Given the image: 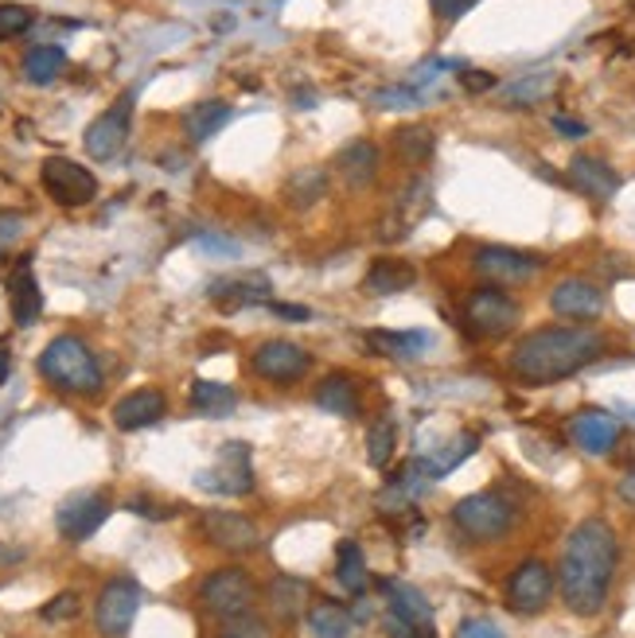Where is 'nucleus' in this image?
Wrapping results in <instances>:
<instances>
[{"mask_svg": "<svg viewBox=\"0 0 635 638\" xmlns=\"http://www.w3.org/2000/svg\"><path fill=\"white\" fill-rule=\"evenodd\" d=\"M620 545L609 522L589 518L569 534L561 553V600L573 615H597L609 600V584L616 577Z\"/></svg>", "mask_w": 635, "mask_h": 638, "instance_id": "nucleus-1", "label": "nucleus"}, {"mask_svg": "<svg viewBox=\"0 0 635 638\" xmlns=\"http://www.w3.org/2000/svg\"><path fill=\"white\" fill-rule=\"evenodd\" d=\"M601 355L604 339L589 327H538L526 339H519L511 370L526 385H554L561 378H573Z\"/></svg>", "mask_w": 635, "mask_h": 638, "instance_id": "nucleus-2", "label": "nucleus"}, {"mask_svg": "<svg viewBox=\"0 0 635 638\" xmlns=\"http://www.w3.org/2000/svg\"><path fill=\"white\" fill-rule=\"evenodd\" d=\"M40 374L67 393H98L102 390V370H98L94 355L78 335H59L44 347L40 355Z\"/></svg>", "mask_w": 635, "mask_h": 638, "instance_id": "nucleus-3", "label": "nucleus"}, {"mask_svg": "<svg viewBox=\"0 0 635 638\" xmlns=\"http://www.w3.org/2000/svg\"><path fill=\"white\" fill-rule=\"evenodd\" d=\"M453 522L460 534H468L472 541H499L506 529L515 526V511L506 499L491 491H480V494H468L460 503L453 506Z\"/></svg>", "mask_w": 635, "mask_h": 638, "instance_id": "nucleus-4", "label": "nucleus"}, {"mask_svg": "<svg viewBox=\"0 0 635 638\" xmlns=\"http://www.w3.org/2000/svg\"><path fill=\"white\" fill-rule=\"evenodd\" d=\"M199 604L215 619H234V615L254 612L258 604V584L242 569H219L199 584Z\"/></svg>", "mask_w": 635, "mask_h": 638, "instance_id": "nucleus-5", "label": "nucleus"}, {"mask_svg": "<svg viewBox=\"0 0 635 638\" xmlns=\"http://www.w3.org/2000/svg\"><path fill=\"white\" fill-rule=\"evenodd\" d=\"M40 183L59 206H87L98 195V179L90 168L67 160V156H47L40 164Z\"/></svg>", "mask_w": 635, "mask_h": 638, "instance_id": "nucleus-6", "label": "nucleus"}, {"mask_svg": "<svg viewBox=\"0 0 635 638\" xmlns=\"http://www.w3.org/2000/svg\"><path fill=\"white\" fill-rule=\"evenodd\" d=\"M464 324H468L472 335H480V339H499V335H506L519 324V304L503 289L483 284L464 304Z\"/></svg>", "mask_w": 635, "mask_h": 638, "instance_id": "nucleus-7", "label": "nucleus"}, {"mask_svg": "<svg viewBox=\"0 0 635 638\" xmlns=\"http://www.w3.org/2000/svg\"><path fill=\"white\" fill-rule=\"evenodd\" d=\"M133 94H137V90L121 94L118 105L98 113V117L87 125V136H82V141H87V153L94 156V160H113V156L125 148V141H130V125H133Z\"/></svg>", "mask_w": 635, "mask_h": 638, "instance_id": "nucleus-8", "label": "nucleus"}, {"mask_svg": "<svg viewBox=\"0 0 635 638\" xmlns=\"http://www.w3.org/2000/svg\"><path fill=\"white\" fill-rule=\"evenodd\" d=\"M141 612V587L133 580H110L94 607V623L105 638H125Z\"/></svg>", "mask_w": 635, "mask_h": 638, "instance_id": "nucleus-9", "label": "nucleus"}, {"mask_svg": "<svg viewBox=\"0 0 635 638\" xmlns=\"http://www.w3.org/2000/svg\"><path fill=\"white\" fill-rule=\"evenodd\" d=\"M203 491H215V494H231V499H238V494H249L254 491V468H249V448L242 440H231L223 451H219V460L211 471H203V475L196 479Z\"/></svg>", "mask_w": 635, "mask_h": 638, "instance_id": "nucleus-10", "label": "nucleus"}, {"mask_svg": "<svg viewBox=\"0 0 635 638\" xmlns=\"http://www.w3.org/2000/svg\"><path fill=\"white\" fill-rule=\"evenodd\" d=\"M110 518V499L102 491H82V494H70L67 503L59 506L55 514V526L67 541H87L102 529V522Z\"/></svg>", "mask_w": 635, "mask_h": 638, "instance_id": "nucleus-11", "label": "nucleus"}, {"mask_svg": "<svg viewBox=\"0 0 635 638\" xmlns=\"http://www.w3.org/2000/svg\"><path fill=\"white\" fill-rule=\"evenodd\" d=\"M199 529H203V537L215 549H223V553H254L261 541L258 526L246 518V514H234V511H207L203 518H199Z\"/></svg>", "mask_w": 635, "mask_h": 638, "instance_id": "nucleus-12", "label": "nucleus"}, {"mask_svg": "<svg viewBox=\"0 0 635 638\" xmlns=\"http://www.w3.org/2000/svg\"><path fill=\"white\" fill-rule=\"evenodd\" d=\"M309 367H312L309 350L297 347V343L269 339V343H261V347L254 350V370H258L261 378H269V382H277V385L301 382V378L309 374Z\"/></svg>", "mask_w": 635, "mask_h": 638, "instance_id": "nucleus-13", "label": "nucleus"}, {"mask_svg": "<svg viewBox=\"0 0 635 638\" xmlns=\"http://www.w3.org/2000/svg\"><path fill=\"white\" fill-rule=\"evenodd\" d=\"M472 265L491 284H526L542 269V257L519 254V249H506V246H483L476 249Z\"/></svg>", "mask_w": 635, "mask_h": 638, "instance_id": "nucleus-14", "label": "nucleus"}, {"mask_svg": "<svg viewBox=\"0 0 635 638\" xmlns=\"http://www.w3.org/2000/svg\"><path fill=\"white\" fill-rule=\"evenodd\" d=\"M554 596V572L542 561H523L506 580V600L519 615H538Z\"/></svg>", "mask_w": 635, "mask_h": 638, "instance_id": "nucleus-15", "label": "nucleus"}, {"mask_svg": "<svg viewBox=\"0 0 635 638\" xmlns=\"http://www.w3.org/2000/svg\"><path fill=\"white\" fill-rule=\"evenodd\" d=\"M168 413V398L160 390H133L113 405V425L121 433H137V428H148Z\"/></svg>", "mask_w": 635, "mask_h": 638, "instance_id": "nucleus-16", "label": "nucleus"}, {"mask_svg": "<svg viewBox=\"0 0 635 638\" xmlns=\"http://www.w3.org/2000/svg\"><path fill=\"white\" fill-rule=\"evenodd\" d=\"M569 433H573V444L581 451H589V456H609V451L616 448L620 425H616V417H609L601 408H584V413L573 417Z\"/></svg>", "mask_w": 635, "mask_h": 638, "instance_id": "nucleus-17", "label": "nucleus"}, {"mask_svg": "<svg viewBox=\"0 0 635 638\" xmlns=\"http://www.w3.org/2000/svg\"><path fill=\"white\" fill-rule=\"evenodd\" d=\"M549 307L558 315H566V320H592V315H601L604 296L592 281L569 277V281H561L558 289L549 292Z\"/></svg>", "mask_w": 635, "mask_h": 638, "instance_id": "nucleus-18", "label": "nucleus"}, {"mask_svg": "<svg viewBox=\"0 0 635 638\" xmlns=\"http://www.w3.org/2000/svg\"><path fill=\"white\" fill-rule=\"evenodd\" d=\"M569 183H573L581 195L597 199V203H609L620 191V176L597 156H573L569 160Z\"/></svg>", "mask_w": 635, "mask_h": 638, "instance_id": "nucleus-19", "label": "nucleus"}, {"mask_svg": "<svg viewBox=\"0 0 635 638\" xmlns=\"http://www.w3.org/2000/svg\"><path fill=\"white\" fill-rule=\"evenodd\" d=\"M9 304H12V320L20 327H32L40 315H44V292L32 277V261H20V269L9 277Z\"/></svg>", "mask_w": 635, "mask_h": 638, "instance_id": "nucleus-20", "label": "nucleus"}, {"mask_svg": "<svg viewBox=\"0 0 635 638\" xmlns=\"http://www.w3.org/2000/svg\"><path fill=\"white\" fill-rule=\"evenodd\" d=\"M335 171H339V179H344L352 191L370 188L378 176V148L370 145V141H352L344 153L335 156Z\"/></svg>", "mask_w": 635, "mask_h": 638, "instance_id": "nucleus-21", "label": "nucleus"}, {"mask_svg": "<svg viewBox=\"0 0 635 638\" xmlns=\"http://www.w3.org/2000/svg\"><path fill=\"white\" fill-rule=\"evenodd\" d=\"M382 592H387L390 615L413 623V627H433V604L413 584H405V580H382Z\"/></svg>", "mask_w": 635, "mask_h": 638, "instance_id": "nucleus-22", "label": "nucleus"}, {"mask_svg": "<svg viewBox=\"0 0 635 638\" xmlns=\"http://www.w3.org/2000/svg\"><path fill=\"white\" fill-rule=\"evenodd\" d=\"M211 300L226 312L234 307H254V304H269V281L258 277V272H246V277H234V281H219L211 289Z\"/></svg>", "mask_w": 635, "mask_h": 638, "instance_id": "nucleus-23", "label": "nucleus"}, {"mask_svg": "<svg viewBox=\"0 0 635 638\" xmlns=\"http://www.w3.org/2000/svg\"><path fill=\"white\" fill-rule=\"evenodd\" d=\"M231 117H234L231 105L211 98V102H199L183 113V133H188L191 145H203V141H211L223 125H231Z\"/></svg>", "mask_w": 635, "mask_h": 638, "instance_id": "nucleus-24", "label": "nucleus"}, {"mask_svg": "<svg viewBox=\"0 0 635 638\" xmlns=\"http://www.w3.org/2000/svg\"><path fill=\"white\" fill-rule=\"evenodd\" d=\"M316 405L335 417H359V390L347 374H327L316 390Z\"/></svg>", "mask_w": 635, "mask_h": 638, "instance_id": "nucleus-25", "label": "nucleus"}, {"mask_svg": "<svg viewBox=\"0 0 635 638\" xmlns=\"http://www.w3.org/2000/svg\"><path fill=\"white\" fill-rule=\"evenodd\" d=\"M191 408H196L199 417H231L234 405H238V393L231 390V385L223 382H207V378H199V382H191Z\"/></svg>", "mask_w": 635, "mask_h": 638, "instance_id": "nucleus-26", "label": "nucleus"}, {"mask_svg": "<svg viewBox=\"0 0 635 638\" xmlns=\"http://www.w3.org/2000/svg\"><path fill=\"white\" fill-rule=\"evenodd\" d=\"M413 281H417V272H413L405 261H398V257H382V261H375L367 272V289L378 292V296H390V292L410 289Z\"/></svg>", "mask_w": 635, "mask_h": 638, "instance_id": "nucleus-27", "label": "nucleus"}, {"mask_svg": "<svg viewBox=\"0 0 635 638\" xmlns=\"http://www.w3.org/2000/svg\"><path fill=\"white\" fill-rule=\"evenodd\" d=\"M63 70H67V55H63V47L44 43V47H32V52L24 55V78L35 86H52Z\"/></svg>", "mask_w": 635, "mask_h": 638, "instance_id": "nucleus-28", "label": "nucleus"}, {"mask_svg": "<svg viewBox=\"0 0 635 638\" xmlns=\"http://www.w3.org/2000/svg\"><path fill=\"white\" fill-rule=\"evenodd\" d=\"M367 343L387 358H417L430 347L425 332H367Z\"/></svg>", "mask_w": 635, "mask_h": 638, "instance_id": "nucleus-29", "label": "nucleus"}, {"mask_svg": "<svg viewBox=\"0 0 635 638\" xmlns=\"http://www.w3.org/2000/svg\"><path fill=\"white\" fill-rule=\"evenodd\" d=\"M320 195H327L324 168H301L289 179V188H285V199H289V206H297V211H309L312 203H320Z\"/></svg>", "mask_w": 635, "mask_h": 638, "instance_id": "nucleus-30", "label": "nucleus"}, {"mask_svg": "<svg viewBox=\"0 0 635 638\" xmlns=\"http://www.w3.org/2000/svg\"><path fill=\"white\" fill-rule=\"evenodd\" d=\"M304 596H309V584L297 577H277L269 584V607H274L277 619H297L304 607Z\"/></svg>", "mask_w": 635, "mask_h": 638, "instance_id": "nucleus-31", "label": "nucleus"}, {"mask_svg": "<svg viewBox=\"0 0 635 638\" xmlns=\"http://www.w3.org/2000/svg\"><path fill=\"white\" fill-rule=\"evenodd\" d=\"M335 577L347 592L359 596L363 587H367V557H363V545L359 541H344L339 545V553H335Z\"/></svg>", "mask_w": 635, "mask_h": 638, "instance_id": "nucleus-32", "label": "nucleus"}, {"mask_svg": "<svg viewBox=\"0 0 635 638\" xmlns=\"http://www.w3.org/2000/svg\"><path fill=\"white\" fill-rule=\"evenodd\" d=\"M394 448H398V425L394 417H378L370 425V436H367V460L370 468H387L394 460Z\"/></svg>", "mask_w": 635, "mask_h": 638, "instance_id": "nucleus-33", "label": "nucleus"}, {"mask_svg": "<svg viewBox=\"0 0 635 638\" xmlns=\"http://www.w3.org/2000/svg\"><path fill=\"white\" fill-rule=\"evenodd\" d=\"M309 630L316 638H347L352 635V615L339 604H316L309 615Z\"/></svg>", "mask_w": 635, "mask_h": 638, "instance_id": "nucleus-34", "label": "nucleus"}, {"mask_svg": "<svg viewBox=\"0 0 635 638\" xmlns=\"http://www.w3.org/2000/svg\"><path fill=\"white\" fill-rule=\"evenodd\" d=\"M433 153V133L421 125H410V128H398L394 136V156L405 164H425Z\"/></svg>", "mask_w": 635, "mask_h": 638, "instance_id": "nucleus-35", "label": "nucleus"}, {"mask_svg": "<svg viewBox=\"0 0 635 638\" xmlns=\"http://www.w3.org/2000/svg\"><path fill=\"white\" fill-rule=\"evenodd\" d=\"M476 451V436L468 433V436H460V440H453L445 451H437V456H430L425 460V471H430V479H445V475H453L456 468H460L468 456Z\"/></svg>", "mask_w": 635, "mask_h": 638, "instance_id": "nucleus-36", "label": "nucleus"}, {"mask_svg": "<svg viewBox=\"0 0 635 638\" xmlns=\"http://www.w3.org/2000/svg\"><path fill=\"white\" fill-rule=\"evenodd\" d=\"M549 86H554V75H531V78H519L515 86H506L503 90V98H506V105H534V102H542V98L549 94Z\"/></svg>", "mask_w": 635, "mask_h": 638, "instance_id": "nucleus-37", "label": "nucleus"}, {"mask_svg": "<svg viewBox=\"0 0 635 638\" xmlns=\"http://www.w3.org/2000/svg\"><path fill=\"white\" fill-rule=\"evenodd\" d=\"M32 27V9L27 4H16V0H4L0 4V43L16 40Z\"/></svg>", "mask_w": 635, "mask_h": 638, "instance_id": "nucleus-38", "label": "nucleus"}, {"mask_svg": "<svg viewBox=\"0 0 635 638\" xmlns=\"http://www.w3.org/2000/svg\"><path fill=\"white\" fill-rule=\"evenodd\" d=\"M223 638H269V623L254 612L234 615V619H223Z\"/></svg>", "mask_w": 635, "mask_h": 638, "instance_id": "nucleus-39", "label": "nucleus"}, {"mask_svg": "<svg viewBox=\"0 0 635 638\" xmlns=\"http://www.w3.org/2000/svg\"><path fill=\"white\" fill-rule=\"evenodd\" d=\"M78 607H82V604H78V592H63V596H55L40 615H44L47 623H63V619H75Z\"/></svg>", "mask_w": 635, "mask_h": 638, "instance_id": "nucleus-40", "label": "nucleus"}, {"mask_svg": "<svg viewBox=\"0 0 635 638\" xmlns=\"http://www.w3.org/2000/svg\"><path fill=\"white\" fill-rule=\"evenodd\" d=\"M456 638H506V635L491 619H464L460 630H456Z\"/></svg>", "mask_w": 635, "mask_h": 638, "instance_id": "nucleus-41", "label": "nucleus"}, {"mask_svg": "<svg viewBox=\"0 0 635 638\" xmlns=\"http://www.w3.org/2000/svg\"><path fill=\"white\" fill-rule=\"evenodd\" d=\"M387 627H390V638H433V627H413V623L398 619V615H390Z\"/></svg>", "mask_w": 635, "mask_h": 638, "instance_id": "nucleus-42", "label": "nucleus"}, {"mask_svg": "<svg viewBox=\"0 0 635 638\" xmlns=\"http://www.w3.org/2000/svg\"><path fill=\"white\" fill-rule=\"evenodd\" d=\"M460 82H464V90L483 94V90H491V86H495V78H491L488 70H460Z\"/></svg>", "mask_w": 635, "mask_h": 638, "instance_id": "nucleus-43", "label": "nucleus"}, {"mask_svg": "<svg viewBox=\"0 0 635 638\" xmlns=\"http://www.w3.org/2000/svg\"><path fill=\"white\" fill-rule=\"evenodd\" d=\"M476 0H433V9H437L441 20H460L464 12L472 9Z\"/></svg>", "mask_w": 635, "mask_h": 638, "instance_id": "nucleus-44", "label": "nucleus"}, {"mask_svg": "<svg viewBox=\"0 0 635 638\" xmlns=\"http://www.w3.org/2000/svg\"><path fill=\"white\" fill-rule=\"evenodd\" d=\"M269 312L289 320V324H309V315H312L309 307H301V304H269Z\"/></svg>", "mask_w": 635, "mask_h": 638, "instance_id": "nucleus-45", "label": "nucleus"}, {"mask_svg": "<svg viewBox=\"0 0 635 638\" xmlns=\"http://www.w3.org/2000/svg\"><path fill=\"white\" fill-rule=\"evenodd\" d=\"M554 128H558L561 136H569V141H577V136L589 133V128H584V121H573V117H566V113H558V117H554Z\"/></svg>", "mask_w": 635, "mask_h": 638, "instance_id": "nucleus-46", "label": "nucleus"}, {"mask_svg": "<svg viewBox=\"0 0 635 638\" xmlns=\"http://www.w3.org/2000/svg\"><path fill=\"white\" fill-rule=\"evenodd\" d=\"M620 494H624L627 503H635V475H627V479H624V486H620Z\"/></svg>", "mask_w": 635, "mask_h": 638, "instance_id": "nucleus-47", "label": "nucleus"}, {"mask_svg": "<svg viewBox=\"0 0 635 638\" xmlns=\"http://www.w3.org/2000/svg\"><path fill=\"white\" fill-rule=\"evenodd\" d=\"M9 370H12V362H9V355H4V350H0V385L9 382Z\"/></svg>", "mask_w": 635, "mask_h": 638, "instance_id": "nucleus-48", "label": "nucleus"}]
</instances>
